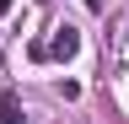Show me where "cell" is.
<instances>
[{
	"mask_svg": "<svg viewBox=\"0 0 129 124\" xmlns=\"http://www.w3.org/2000/svg\"><path fill=\"white\" fill-rule=\"evenodd\" d=\"M75 54H81V27H70V22L54 27V38H48V59L64 65V59H75Z\"/></svg>",
	"mask_w": 129,
	"mask_h": 124,
	"instance_id": "cell-1",
	"label": "cell"
},
{
	"mask_svg": "<svg viewBox=\"0 0 129 124\" xmlns=\"http://www.w3.org/2000/svg\"><path fill=\"white\" fill-rule=\"evenodd\" d=\"M0 124H22V103H16V92H0Z\"/></svg>",
	"mask_w": 129,
	"mask_h": 124,
	"instance_id": "cell-2",
	"label": "cell"
},
{
	"mask_svg": "<svg viewBox=\"0 0 129 124\" xmlns=\"http://www.w3.org/2000/svg\"><path fill=\"white\" fill-rule=\"evenodd\" d=\"M6 11H11V0H0V16H6Z\"/></svg>",
	"mask_w": 129,
	"mask_h": 124,
	"instance_id": "cell-3",
	"label": "cell"
}]
</instances>
